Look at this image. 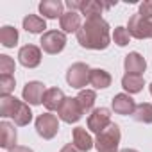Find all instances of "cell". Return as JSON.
Here are the masks:
<instances>
[{
    "label": "cell",
    "mask_w": 152,
    "mask_h": 152,
    "mask_svg": "<svg viewBox=\"0 0 152 152\" xmlns=\"http://www.w3.org/2000/svg\"><path fill=\"white\" fill-rule=\"evenodd\" d=\"M77 41L88 50H106L111 43L109 23L102 16L88 18L77 32Z\"/></svg>",
    "instance_id": "6da1fadb"
},
{
    "label": "cell",
    "mask_w": 152,
    "mask_h": 152,
    "mask_svg": "<svg viewBox=\"0 0 152 152\" xmlns=\"http://www.w3.org/2000/svg\"><path fill=\"white\" fill-rule=\"evenodd\" d=\"M120 127L116 124H111L107 129H104L100 134H97L95 140V148L99 152H118V145H120Z\"/></svg>",
    "instance_id": "7a4b0ae2"
},
{
    "label": "cell",
    "mask_w": 152,
    "mask_h": 152,
    "mask_svg": "<svg viewBox=\"0 0 152 152\" xmlns=\"http://www.w3.org/2000/svg\"><path fill=\"white\" fill-rule=\"evenodd\" d=\"M90 73L91 70L86 63H73L66 72V83L75 90H83L90 83Z\"/></svg>",
    "instance_id": "3957f363"
},
{
    "label": "cell",
    "mask_w": 152,
    "mask_h": 152,
    "mask_svg": "<svg viewBox=\"0 0 152 152\" xmlns=\"http://www.w3.org/2000/svg\"><path fill=\"white\" fill-rule=\"evenodd\" d=\"M127 31L136 39L152 38V18H143L140 15H132L127 23Z\"/></svg>",
    "instance_id": "277c9868"
},
{
    "label": "cell",
    "mask_w": 152,
    "mask_h": 152,
    "mask_svg": "<svg viewBox=\"0 0 152 152\" xmlns=\"http://www.w3.org/2000/svg\"><path fill=\"white\" fill-rule=\"evenodd\" d=\"M59 131V120L52 113H43L36 118V132L43 140H52Z\"/></svg>",
    "instance_id": "5b68a950"
},
{
    "label": "cell",
    "mask_w": 152,
    "mask_h": 152,
    "mask_svg": "<svg viewBox=\"0 0 152 152\" xmlns=\"http://www.w3.org/2000/svg\"><path fill=\"white\" fill-rule=\"evenodd\" d=\"M41 48L47 54H59L66 47V36L61 31H47L41 36Z\"/></svg>",
    "instance_id": "8992f818"
},
{
    "label": "cell",
    "mask_w": 152,
    "mask_h": 152,
    "mask_svg": "<svg viewBox=\"0 0 152 152\" xmlns=\"http://www.w3.org/2000/svg\"><path fill=\"white\" fill-rule=\"evenodd\" d=\"M111 111L107 107H97L91 111V115L88 116V129L91 132L100 134L104 129H107L111 125Z\"/></svg>",
    "instance_id": "52a82bcc"
},
{
    "label": "cell",
    "mask_w": 152,
    "mask_h": 152,
    "mask_svg": "<svg viewBox=\"0 0 152 152\" xmlns=\"http://www.w3.org/2000/svg\"><path fill=\"white\" fill-rule=\"evenodd\" d=\"M83 107L79 106V102H77V99H64V102H63V106L59 107V111H57V115H59V118L63 120V122H66V124H75V122H79L81 118H83Z\"/></svg>",
    "instance_id": "ba28073f"
},
{
    "label": "cell",
    "mask_w": 152,
    "mask_h": 152,
    "mask_svg": "<svg viewBox=\"0 0 152 152\" xmlns=\"http://www.w3.org/2000/svg\"><path fill=\"white\" fill-rule=\"evenodd\" d=\"M45 93H47L45 84L39 83V81H31V83H27L25 88H23V91H22L23 100H25L27 104H31V106H39V104L43 102V99H45Z\"/></svg>",
    "instance_id": "9c48e42d"
},
{
    "label": "cell",
    "mask_w": 152,
    "mask_h": 152,
    "mask_svg": "<svg viewBox=\"0 0 152 152\" xmlns=\"http://www.w3.org/2000/svg\"><path fill=\"white\" fill-rule=\"evenodd\" d=\"M18 61L25 68H36L41 63V50L36 45H25L18 52Z\"/></svg>",
    "instance_id": "30bf717a"
},
{
    "label": "cell",
    "mask_w": 152,
    "mask_h": 152,
    "mask_svg": "<svg viewBox=\"0 0 152 152\" xmlns=\"http://www.w3.org/2000/svg\"><path fill=\"white\" fill-rule=\"evenodd\" d=\"M111 107L116 115H122V116H127V115H132L134 109H136V102L131 95L127 93H118L113 97L111 100Z\"/></svg>",
    "instance_id": "8fae6325"
},
{
    "label": "cell",
    "mask_w": 152,
    "mask_h": 152,
    "mask_svg": "<svg viewBox=\"0 0 152 152\" xmlns=\"http://www.w3.org/2000/svg\"><path fill=\"white\" fill-rule=\"evenodd\" d=\"M124 68H125L127 73L141 75V73L145 72V68H147V61H145V57H143L141 54L131 52V54H127L125 59H124Z\"/></svg>",
    "instance_id": "7c38bea8"
},
{
    "label": "cell",
    "mask_w": 152,
    "mask_h": 152,
    "mask_svg": "<svg viewBox=\"0 0 152 152\" xmlns=\"http://www.w3.org/2000/svg\"><path fill=\"white\" fill-rule=\"evenodd\" d=\"M16 129L9 122H0V147L2 148H15L16 147Z\"/></svg>",
    "instance_id": "4fadbf2b"
},
{
    "label": "cell",
    "mask_w": 152,
    "mask_h": 152,
    "mask_svg": "<svg viewBox=\"0 0 152 152\" xmlns=\"http://www.w3.org/2000/svg\"><path fill=\"white\" fill-rule=\"evenodd\" d=\"M39 13L48 18V20H56V18H61L64 13H63V2L61 0H43L39 4Z\"/></svg>",
    "instance_id": "5bb4252c"
},
{
    "label": "cell",
    "mask_w": 152,
    "mask_h": 152,
    "mask_svg": "<svg viewBox=\"0 0 152 152\" xmlns=\"http://www.w3.org/2000/svg\"><path fill=\"white\" fill-rule=\"evenodd\" d=\"M72 138H73V145L77 147L81 152H88L95 145L93 140H91V136L88 134V131L84 127H75L73 132H72Z\"/></svg>",
    "instance_id": "9a60e30c"
},
{
    "label": "cell",
    "mask_w": 152,
    "mask_h": 152,
    "mask_svg": "<svg viewBox=\"0 0 152 152\" xmlns=\"http://www.w3.org/2000/svg\"><path fill=\"white\" fill-rule=\"evenodd\" d=\"M64 99H66V97H64L63 90H59V88H50V90H47V93H45L43 104H45V107H47L48 111H59V107L63 106Z\"/></svg>",
    "instance_id": "2e32d148"
},
{
    "label": "cell",
    "mask_w": 152,
    "mask_h": 152,
    "mask_svg": "<svg viewBox=\"0 0 152 152\" xmlns=\"http://www.w3.org/2000/svg\"><path fill=\"white\" fill-rule=\"evenodd\" d=\"M59 23H61V29H63L64 32H79V29L83 27V23H81V15L75 13V11L64 13V15L59 18Z\"/></svg>",
    "instance_id": "e0dca14e"
},
{
    "label": "cell",
    "mask_w": 152,
    "mask_h": 152,
    "mask_svg": "<svg viewBox=\"0 0 152 152\" xmlns=\"http://www.w3.org/2000/svg\"><path fill=\"white\" fill-rule=\"evenodd\" d=\"M111 75H109V72H106V70H102V68H95V70H91V73H90V84L95 88V90H106V88H109L111 86Z\"/></svg>",
    "instance_id": "ac0fdd59"
},
{
    "label": "cell",
    "mask_w": 152,
    "mask_h": 152,
    "mask_svg": "<svg viewBox=\"0 0 152 152\" xmlns=\"http://www.w3.org/2000/svg\"><path fill=\"white\" fill-rule=\"evenodd\" d=\"M145 86V81L141 75H132V73H125L124 77H122V88L132 95V93H140Z\"/></svg>",
    "instance_id": "d6986e66"
},
{
    "label": "cell",
    "mask_w": 152,
    "mask_h": 152,
    "mask_svg": "<svg viewBox=\"0 0 152 152\" xmlns=\"http://www.w3.org/2000/svg\"><path fill=\"white\" fill-rule=\"evenodd\" d=\"M23 29H25L27 32H31V34H39V32L45 34L47 23H45V20H43L41 16H38V15H27V16L23 18Z\"/></svg>",
    "instance_id": "ffe728a7"
},
{
    "label": "cell",
    "mask_w": 152,
    "mask_h": 152,
    "mask_svg": "<svg viewBox=\"0 0 152 152\" xmlns=\"http://www.w3.org/2000/svg\"><path fill=\"white\" fill-rule=\"evenodd\" d=\"M104 7H111V4H102V2H95V0H86L83 4V9H81V15L88 18H97L102 15V9Z\"/></svg>",
    "instance_id": "44dd1931"
},
{
    "label": "cell",
    "mask_w": 152,
    "mask_h": 152,
    "mask_svg": "<svg viewBox=\"0 0 152 152\" xmlns=\"http://www.w3.org/2000/svg\"><path fill=\"white\" fill-rule=\"evenodd\" d=\"M11 118H13V120H15V124H16V125H20V127L29 125V124H31V120H32V111H31L29 104L20 102L18 109L15 111V115H13Z\"/></svg>",
    "instance_id": "7402d4cb"
},
{
    "label": "cell",
    "mask_w": 152,
    "mask_h": 152,
    "mask_svg": "<svg viewBox=\"0 0 152 152\" xmlns=\"http://www.w3.org/2000/svg\"><path fill=\"white\" fill-rule=\"evenodd\" d=\"M18 106H20V100L16 97H13V95L2 97V99H0V116H4V118L13 116L15 111L18 109Z\"/></svg>",
    "instance_id": "603a6c76"
},
{
    "label": "cell",
    "mask_w": 152,
    "mask_h": 152,
    "mask_svg": "<svg viewBox=\"0 0 152 152\" xmlns=\"http://www.w3.org/2000/svg\"><path fill=\"white\" fill-rule=\"evenodd\" d=\"M0 43L6 48H13L18 43V31L11 25H4L0 29Z\"/></svg>",
    "instance_id": "cb8c5ba5"
},
{
    "label": "cell",
    "mask_w": 152,
    "mask_h": 152,
    "mask_svg": "<svg viewBox=\"0 0 152 152\" xmlns=\"http://www.w3.org/2000/svg\"><path fill=\"white\" fill-rule=\"evenodd\" d=\"M132 118L140 124H152V104H148V102L138 104L132 113Z\"/></svg>",
    "instance_id": "d4e9b609"
},
{
    "label": "cell",
    "mask_w": 152,
    "mask_h": 152,
    "mask_svg": "<svg viewBox=\"0 0 152 152\" xmlns=\"http://www.w3.org/2000/svg\"><path fill=\"white\" fill-rule=\"evenodd\" d=\"M75 99H77L79 106L83 107V111H84V113H88V111H91V109H93L95 100H97V95H95V91H93V90H81V91H79V95L75 97Z\"/></svg>",
    "instance_id": "484cf974"
},
{
    "label": "cell",
    "mask_w": 152,
    "mask_h": 152,
    "mask_svg": "<svg viewBox=\"0 0 152 152\" xmlns=\"http://www.w3.org/2000/svg\"><path fill=\"white\" fill-rule=\"evenodd\" d=\"M15 86H16V81L13 75H0V93H2V97L11 95L15 91Z\"/></svg>",
    "instance_id": "4316f807"
},
{
    "label": "cell",
    "mask_w": 152,
    "mask_h": 152,
    "mask_svg": "<svg viewBox=\"0 0 152 152\" xmlns=\"http://www.w3.org/2000/svg\"><path fill=\"white\" fill-rule=\"evenodd\" d=\"M113 39H115V43L118 47H125V45H129L131 34H129V31L125 27H116L115 32H113Z\"/></svg>",
    "instance_id": "83f0119b"
},
{
    "label": "cell",
    "mask_w": 152,
    "mask_h": 152,
    "mask_svg": "<svg viewBox=\"0 0 152 152\" xmlns=\"http://www.w3.org/2000/svg\"><path fill=\"white\" fill-rule=\"evenodd\" d=\"M0 72L2 75H11V72H15V61L9 56H0Z\"/></svg>",
    "instance_id": "f1b7e54d"
},
{
    "label": "cell",
    "mask_w": 152,
    "mask_h": 152,
    "mask_svg": "<svg viewBox=\"0 0 152 152\" xmlns=\"http://www.w3.org/2000/svg\"><path fill=\"white\" fill-rule=\"evenodd\" d=\"M138 15L143 16V18H152V2H150V0H145L143 4H140Z\"/></svg>",
    "instance_id": "f546056e"
},
{
    "label": "cell",
    "mask_w": 152,
    "mask_h": 152,
    "mask_svg": "<svg viewBox=\"0 0 152 152\" xmlns=\"http://www.w3.org/2000/svg\"><path fill=\"white\" fill-rule=\"evenodd\" d=\"M83 4H84V0H68V2H66V7H68L70 11H75V13H77V9H79V11L83 9Z\"/></svg>",
    "instance_id": "4dcf8cb0"
},
{
    "label": "cell",
    "mask_w": 152,
    "mask_h": 152,
    "mask_svg": "<svg viewBox=\"0 0 152 152\" xmlns=\"http://www.w3.org/2000/svg\"><path fill=\"white\" fill-rule=\"evenodd\" d=\"M59 152H81V150H79L77 147H75L73 143H68V145H64V147H63Z\"/></svg>",
    "instance_id": "1f68e13d"
},
{
    "label": "cell",
    "mask_w": 152,
    "mask_h": 152,
    "mask_svg": "<svg viewBox=\"0 0 152 152\" xmlns=\"http://www.w3.org/2000/svg\"><path fill=\"white\" fill-rule=\"evenodd\" d=\"M9 152H34L32 148H29V147H22V145H16L15 148H11Z\"/></svg>",
    "instance_id": "d6a6232c"
},
{
    "label": "cell",
    "mask_w": 152,
    "mask_h": 152,
    "mask_svg": "<svg viewBox=\"0 0 152 152\" xmlns=\"http://www.w3.org/2000/svg\"><path fill=\"white\" fill-rule=\"evenodd\" d=\"M120 152H138V150H134V148H124V150H120Z\"/></svg>",
    "instance_id": "836d02e7"
},
{
    "label": "cell",
    "mask_w": 152,
    "mask_h": 152,
    "mask_svg": "<svg viewBox=\"0 0 152 152\" xmlns=\"http://www.w3.org/2000/svg\"><path fill=\"white\" fill-rule=\"evenodd\" d=\"M148 88H150V95H152V83H150V86H148Z\"/></svg>",
    "instance_id": "e575fe53"
}]
</instances>
